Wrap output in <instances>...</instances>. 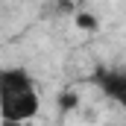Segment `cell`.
Masks as SVG:
<instances>
[{"instance_id": "3957f363", "label": "cell", "mask_w": 126, "mask_h": 126, "mask_svg": "<svg viewBox=\"0 0 126 126\" xmlns=\"http://www.w3.org/2000/svg\"><path fill=\"white\" fill-rule=\"evenodd\" d=\"M76 27H79V30H97V27H100V24H97V15H85V12L76 15Z\"/></svg>"}, {"instance_id": "277c9868", "label": "cell", "mask_w": 126, "mask_h": 126, "mask_svg": "<svg viewBox=\"0 0 126 126\" xmlns=\"http://www.w3.org/2000/svg\"><path fill=\"white\" fill-rule=\"evenodd\" d=\"M59 106H62V109H73V106H76V94H73V91H64V94L59 97Z\"/></svg>"}, {"instance_id": "7a4b0ae2", "label": "cell", "mask_w": 126, "mask_h": 126, "mask_svg": "<svg viewBox=\"0 0 126 126\" xmlns=\"http://www.w3.org/2000/svg\"><path fill=\"white\" fill-rule=\"evenodd\" d=\"M97 82L103 85V91L111 97V100H117L126 109V73H120V70H103Z\"/></svg>"}, {"instance_id": "6da1fadb", "label": "cell", "mask_w": 126, "mask_h": 126, "mask_svg": "<svg viewBox=\"0 0 126 126\" xmlns=\"http://www.w3.org/2000/svg\"><path fill=\"white\" fill-rule=\"evenodd\" d=\"M0 111L6 126L27 123L41 111L38 85L24 67H9L0 73Z\"/></svg>"}]
</instances>
